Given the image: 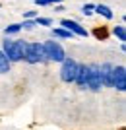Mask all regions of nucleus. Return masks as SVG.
Here are the masks:
<instances>
[{
	"label": "nucleus",
	"mask_w": 126,
	"mask_h": 130,
	"mask_svg": "<svg viewBox=\"0 0 126 130\" xmlns=\"http://www.w3.org/2000/svg\"><path fill=\"white\" fill-rule=\"evenodd\" d=\"M22 49H23V60H25L27 64L45 62L43 43H25V41H22Z\"/></svg>",
	"instance_id": "1"
},
{
	"label": "nucleus",
	"mask_w": 126,
	"mask_h": 130,
	"mask_svg": "<svg viewBox=\"0 0 126 130\" xmlns=\"http://www.w3.org/2000/svg\"><path fill=\"white\" fill-rule=\"evenodd\" d=\"M43 54H45V60H49V62H62L66 58V53L58 41H45Z\"/></svg>",
	"instance_id": "2"
},
{
	"label": "nucleus",
	"mask_w": 126,
	"mask_h": 130,
	"mask_svg": "<svg viewBox=\"0 0 126 130\" xmlns=\"http://www.w3.org/2000/svg\"><path fill=\"white\" fill-rule=\"evenodd\" d=\"M2 53L8 56L12 64L14 62H22L23 60V49H22V41H12V39H6L2 43Z\"/></svg>",
	"instance_id": "3"
},
{
	"label": "nucleus",
	"mask_w": 126,
	"mask_h": 130,
	"mask_svg": "<svg viewBox=\"0 0 126 130\" xmlns=\"http://www.w3.org/2000/svg\"><path fill=\"white\" fill-rule=\"evenodd\" d=\"M76 70H78V62L72 58V56H66L60 62V80L64 82V84H74Z\"/></svg>",
	"instance_id": "4"
},
{
	"label": "nucleus",
	"mask_w": 126,
	"mask_h": 130,
	"mask_svg": "<svg viewBox=\"0 0 126 130\" xmlns=\"http://www.w3.org/2000/svg\"><path fill=\"white\" fill-rule=\"evenodd\" d=\"M85 87H89L91 91H101V76H99V64H87V82Z\"/></svg>",
	"instance_id": "5"
},
{
	"label": "nucleus",
	"mask_w": 126,
	"mask_h": 130,
	"mask_svg": "<svg viewBox=\"0 0 126 130\" xmlns=\"http://www.w3.org/2000/svg\"><path fill=\"white\" fill-rule=\"evenodd\" d=\"M111 87L118 91L126 89V68L124 66H113V76H111Z\"/></svg>",
	"instance_id": "6"
},
{
	"label": "nucleus",
	"mask_w": 126,
	"mask_h": 130,
	"mask_svg": "<svg viewBox=\"0 0 126 130\" xmlns=\"http://www.w3.org/2000/svg\"><path fill=\"white\" fill-rule=\"evenodd\" d=\"M60 25L64 27V29H68V31H72L74 35H78V37H87L89 35L87 29H85L83 25H80L78 22H74V20H62Z\"/></svg>",
	"instance_id": "7"
},
{
	"label": "nucleus",
	"mask_w": 126,
	"mask_h": 130,
	"mask_svg": "<svg viewBox=\"0 0 126 130\" xmlns=\"http://www.w3.org/2000/svg\"><path fill=\"white\" fill-rule=\"evenodd\" d=\"M99 76H101V86L103 87H111V76H113V64L105 62L99 66Z\"/></svg>",
	"instance_id": "8"
},
{
	"label": "nucleus",
	"mask_w": 126,
	"mask_h": 130,
	"mask_svg": "<svg viewBox=\"0 0 126 130\" xmlns=\"http://www.w3.org/2000/svg\"><path fill=\"white\" fill-rule=\"evenodd\" d=\"M85 82H87V64H80V62H78V70H76L74 84L83 89V87H85Z\"/></svg>",
	"instance_id": "9"
},
{
	"label": "nucleus",
	"mask_w": 126,
	"mask_h": 130,
	"mask_svg": "<svg viewBox=\"0 0 126 130\" xmlns=\"http://www.w3.org/2000/svg\"><path fill=\"white\" fill-rule=\"evenodd\" d=\"M50 33H52V37H56V39H72L74 37V33L64 29V27H52Z\"/></svg>",
	"instance_id": "10"
},
{
	"label": "nucleus",
	"mask_w": 126,
	"mask_h": 130,
	"mask_svg": "<svg viewBox=\"0 0 126 130\" xmlns=\"http://www.w3.org/2000/svg\"><path fill=\"white\" fill-rule=\"evenodd\" d=\"M95 12H97L99 16H103L105 20H113V16H115L113 10H111L109 6H105V4H97V6H95Z\"/></svg>",
	"instance_id": "11"
},
{
	"label": "nucleus",
	"mask_w": 126,
	"mask_h": 130,
	"mask_svg": "<svg viewBox=\"0 0 126 130\" xmlns=\"http://www.w3.org/2000/svg\"><path fill=\"white\" fill-rule=\"evenodd\" d=\"M10 66H12V62L8 60V56L0 49V74H8V72H10Z\"/></svg>",
	"instance_id": "12"
},
{
	"label": "nucleus",
	"mask_w": 126,
	"mask_h": 130,
	"mask_svg": "<svg viewBox=\"0 0 126 130\" xmlns=\"http://www.w3.org/2000/svg\"><path fill=\"white\" fill-rule=\"evenodd\" d=\"M22 31V23H10V25L4 27V33L6 35H16V33Z\"/></svg>",
	"instance_id": "13"
},
{
	"label": "nucleus",
	"mask_w": 126,
	"mask_h": 130,
	"mask_svg": "<svg viewBox=\"0 0 126 130\" xmlns=\"http://www.w3.org/2000/svg\"><path fill=\"white\" fill-rule=\"evenodd\" d=\"M113 33H115V37L118 39V41H126V29H124V25H115Z\"/></svg>",
	"instance_id": "14"
},
{
	"label": "nucleus",
	"mask_w": 126,
	"mask_h": 130,
	"mask_svg": "<svg viewBox=\"0 0 126 130\" xmlns=\"http://www.w3.org/2000/svg\"><path fill=\"white\" fill-rule=\"evenodd\" d=\"M35 25L49 27V25H52V20H50V18H39V16H35Z\"/></svg>",
	"instance_id": "15"
},
{
	"label": "nucleus",
	"mask_w": 126,
	"mask_h": 130,
	"mask_svg": "<svg viewBox=\"0 0 126 130\" xmlns=\"http://www.w3.org/2000/svg\"><path fill=\"white\" fill-rule=\"evenodd\" d=\"M95 12V4H83L82 6V14L83 16H91Z\"/></svg>",
	"instance_id": "16"
},
{
	"label": "nucleus",
	"mask_w": 126,
	"mask_h": 130,
	"mask_svg": "<svg viewBox=\"0 0 126 130\" xmlns=\"http://www.w3.org/2000/svg\"><path fill=\"white\" fill-rule=\"evenodd\" d=\"M62 0H35V4L37 6H50V4H58Z\"/></svg>",
	"instance_id": "17"
},
{
	"label": "nucleus",
	"mask_w": 126,
	"mask_h": 130,
	"mask_svg": "<svg viewBox=\"0 0 126 130\" xmlns=\"http://www.w3.org/2000/svg\"><path fill=\"white\" fill-rule=\"evenodd\" d=\"M35 27V20H23V23H22V29H33Z\"/></svg>",
	"instance_id": "18"
},
{
	"label": "nucleus",
	"mask_w": 126,
	"mask_h": 130,
	"mask_svg": "<svg viewBox=\"0 0 126 130\" xmlns=\"http://www.w3.org/2000/svg\"><path fill=\"white\" fill-rule=\"evenodd\" d=\"M37 16V12L35 10H29V12H25V14H23V18H25V20H29V18H35Z\"/></svg>",
	"instance_id": "19"
}]
</instances>
